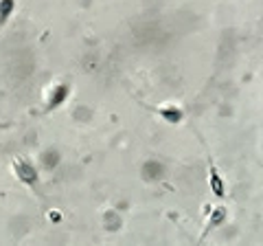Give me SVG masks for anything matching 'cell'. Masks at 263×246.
Here are the masks:
<instances>
[{"mask_svg":"<svg viewBox=\"0 0 263 246\" xmlns=\"http://www.w3.org/2000/svg\"><path fill=\"white\" fill-rule=\"evenodd\" d=\"M13 169H15V176H18L24 185H33V183L37 180V171H35V167H33L29 161H24V159H15Z\"/></svg>","mask_w":263,"mask_h":246,"instance_id":"1","label":"cell"},{"mask_svg":"<svg viewBox=\"0 0 263 246\" xmlns=\"http://www.w3.org/2000/svg\"><path fill=\"white\" fill-rule=\"evenodd\" d=\"M66 95H68V86H66V84H53L51 93H48V108L60 106L66 99Z\"/></svg>","mask_w":263,"mask_h":246,"instance_id":"2","label":"cell"},{"mask_svg":"<svg viewBox=\"0 0 263 246\" xmlns=\"http://www.w3.org/2000/svg\"><path fill=\"white\" fill-rule=\"evenodd\" d=\"M209 167H211V189H213V194H215V196H224L226 194L224 191V180H221V176H219V171L215 167V163H213V159H209Z\"/></svg>","mask_w":263,"mask_h":246,"instance_id":"3","label":"cell"},{"mask_svg":"<svg viewBox=\"0 0 263 246\" xmlns=\"http://www.w3.org/2000/svg\"><path fill=\"white\" fill-rule=\"evenodd\" d=\"M15 11V0H0V29L5 27Z\"/></svg>","mask_w":263,"mask_h":246,"instance_id":"4","label":"cell"},{"mask_svg":"<svg viewBox=\"0 0 263 246\" xmlns=\"http://www.w3.org/2000/svg\"><path fill=\"white\" fill-rule=\"evenodd\" d=\"M224 218H226V209H224V207L213 209V216L209 218V222H206V231L202 233V237H206V233H209V231H213V229H215V226H217V224H219Z\"/></svg>","mask_w":263,"mask_h":246,"instance_id":"5","label":"cell"}]
</instances>
